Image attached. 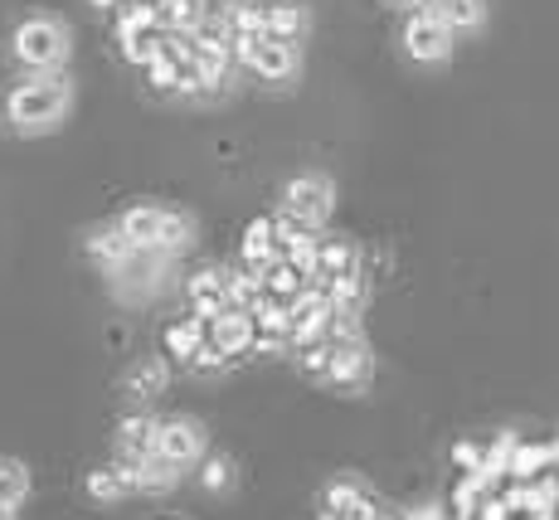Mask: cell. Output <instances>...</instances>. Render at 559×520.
<instances>
[{
  "instance_id": "obj_23",
  "label": "cell",
  "mask_w": 559,
  "mask_h": 520,
  "mask_svg": "<svg viewBox=\"0 0 559 520\" xmlns=\"http://www.w3.org/2000/svg\"><path fill=\"white\" fill-rule=\"evenodd\" d=\"M117 39H122V54H127V59L146 69V63H152L156 54H160V45H166V29H160V25H142V29H132V35H117Z\"/></svg>"
},
{
  "instance_id": "obj_15",
  "label": "cell",
  "mask_w": 559,
  "mask_h": 520,
  "mask_svg": "<svg viewBox=\"0 0 559 520\" xmlns=\"http://www.w3.org/2000/svg\"><path fill=\"white\" fill-rule=\"evenodd\" d=\"M204 321L200 317H180V321H170L166 331H160V351L170 355V361H180V365H190L195 361V351L204 345Z\"/></svg>"
},
{
  "instance_id": "obj_29",
  "label": "cell",
  "mask_w": 559,
  "mask_h": 520,
  "mask_svg": "<svg viewBox=\"0 0 559 520\" xmlns=\"http://www.w3.org/2000/svg\"><path fill=\"white\" fill-rule=\"evenodd\" d=\"M400 5H424V0H400Z\"/></svg>"
},
{
  "instance_id": "obj_6",
  "label": "cell",
  "mask_w": 559,
  "mask_h": 520,
  "mask_svg": "<svg viewBox=\"0 0 559 520\" xmlns=\"http://www.w3.org/2000/svg\"><path fill=\"white\" fill-rule=\"evenodd\" d=\"M331 204H336L331 180L326 176H302V180H293V186H287V204H283V210L297 214V220H307L311 229H321V224H326V214H331Z\"/></svg>"
},
{
  "instance_id": "obj_7",
  "label": "cell",
  "mask_w": 559,
  "mask_h": 520,
  "mask_svg": "<svg viewBox=\"0 0 559 520\" xmlns=\"http://www.w3.org/2000/svg\"><path fill=\"white\" fill-rule=\"evenodd\" d=\"M360 273V248L350 238H317V263H311V287H331L341 277Z\"/></svg>"
},
{
  "instance_id": "obj_12",
  "label": "cell",
  "mask_w": 559,
  "mask_h": 520,
  "mask_svg": "<svg viewBox=\"0 0 559 520\" xmlns=\"http://www.w3.org/2000/svg\"><path fill=\"white\" fill-rule=\"evenodd\" d=\"M156 424H160V418H152V414L122 418V428H117V462L156 458Z\"/></svg>"
},
{
  "instance_id": "obj_21",
  "label": "cell",
  "mask_w": 559,
  "mask_h": 520,
  "mask_svg": "<svg viewBox=\"0 0 559 520\" xmlns=\"http://www.w3.org/2000/svg\"><path fill=\"white\" fill-rule=\"evenodd\" d=\"M127 468H132V492H146V496H160L180 482V468H170V462H160V458L127 462Z\"/></svg>"
},
{
  "instance_id": "obj_18",
  "label": "cell",
  "mask_w": 559,
  "mask_h": 520,
  "mask_svg": "<svg viewBox=\"0 0 559 520\" xmlns=\"http://www.w3.org/2000/svg\"><path fill=\"white\" fill-rule=\"evenodd\" d=\"M88 496L93 501H103V506L132 496V468H127V462H107V468L88 472Z\"/></svg>"
},
{
  "instance_id": "obj_13",
  "label": "cell",
  "mask_w": 559,
  "mask_h": 520,
  "mask_svg": "<svg viewBox=\"0 0 559 520\" xmlns=\"http://www.w3.org/2000/svg\"><path fill=\"white\" fill-rule=\"evenodd\" d=\"M29 501V468L20 458H0V520H20Z\"/></svg>"
},
{
  "instance_id": "obj_2",
  "label": "cell",
  "mask_w": 559,
  "mask_h": 520,
  "mask_svg": "<svg viewBox=\"0 0 559 520\" xmlns=\"http://www.w3.org/2000/svg\"><path fill=\"white\" fill-rule=\"evenodd\" d=\"M117 229H122V238L136 248V253H186L190 238H195V224L186 220V214L176 210H160V204H132V210L117 220Z\"/></svg>"
},
{
  "instance_id": "obj_19",
  "label": "cell",
  "mask_w": 559,
  "mask_h": 520,
  "mask_svg": "<svg viewBox=\"0 0 559 520\" xmlns=\"http://www.w3.org/2000/svg\"><path fill=\"white\" fill-rule=\"evenodd\" d=\"M540 472H550V442H525V438H515L511 462H507V476H511V482H535Z\"/></svg>"
},
{
  "instance_id": "obj_20",
  "label": "cell",
  "mask_w": 559,
  "mask_h": 520,
  "mask_svg": "<svg viewBox=\"0 0 559 520\" xmlns=\"http://www.w3.org/2000/svg\"><path fill=\"white\" fill-rule=\"evenodd\" d=\"M88 253L98 258L103 268H112V273H122V268L136 258V248L127 244L122 229H117V224H112V229H93V234H88Z\"/></svg>"
},
{
  "instance_id": "obj_4",
  "label": "cell",
  "mask_w": 559,
  "mask_h": 520,
  "mask_svg": "<svg viewBox=\"0 0 559 520\" xmlns=\"http://www.w3.org/2000/svg\"><path fill=\"white\" fill-rule=\"evenodd\" d=\"M156 458L170 468H195L204 458V428L195 418H160L156 424Z\"/></svg>"
},
{
  "instance_id": "obj_11",
  "label": "cell",
  "mask_w": 559,
  "mask_h": 520,
  "mask_svg": "<svg viewBox=\"0 0 559 520\" xmlns=\"http://www.w3.org/2000/svg\"><path fill=\"white\" fill-rule=\"evenodd\" d=\"M404 45H408V54H414V59H443L448 49H453V35H448L443 25H433V20L424 15V10H414V15H408V25H404Z\"/></svg>"
},
{
  "instance_id": "obj_28",
  "label": "cell",
  "mask_w": 559,
  "mask_h": 520,
  "mask_svg": "<svg viewBox=\"0 0 559 520\" xmlns=\"http://www.w3.org/2000/svg\"><path fill=\"white\" fill-rule=\"evenodd\" d=\"M93 5H98V10H112V5H117V0H93Z\"/></svg>"
},
{
  "instance_id": "obj_8",
  "label": "cell",
  "mask_w": 559,
  "mask_h": 520,
  "mask_svg": "<svg viewBox=\"0 0 559 520\" xmlns=\"http://www.w3.org/2000/svg\"><path fill=\"white\" fill-rule=\"evenodd\" d=\"M186 297H190V317L200 321L224 317L229 311V268H200L186 283Z\"/></svg>"
},
{
  "instance_id": "obj_17",
  "label": "cell",
  "mask_w": 559,
  "mask_h": 520,
  "mask_svg": "<svg viewBox=\"0 0 559 520\" xmlns=\"http://www.w3.org/2000/svg\"><path fill=\"white\" fill-rule=\"evenodd\" d=\"M424 15L453 35V29H472V25H477V20H481V0H424Z\"/></svg>"
},
{
  "instance_id": "obj_10",
  "label": "cell",
  "mask_w": 559,
  "mask_h": 520,
  "mask_svg": "<svg viewBox=\"0 0 559 520\" xmlns=\"http://www.w3.org/2000/svg\"><path fill=\"white\" fill-rule=\"evenodd\" d=\"M204 331H210L204 341H210L224 361H239V355H249V345H253V327L243 311H224V317L204 321Z\"/></svg>"
},
{
  "instance_id": "obj_9",
  "label": "cell",
  "mask_w": 559,
  "mask_h": 520,
  "mask_svg": "<svg viewBox=\"0 0 559 520\" xmlns=\"http://www.w3.org/2000/svg\"><path fill=\"white\" fill-rule=\"evenodd\" d=\"M326 321H331V302L321 287H307L302 297L287 307V335H293V345L321 341V335H326Z\"/></svg>"
},
{
  "instance_id": "obj_24",
  "label": "cell",
  "mask_w": 559,
  "mask_h": 520,
  "mask_svg": "<svg viewBox=\"0 0 559 520\" xmlns=\"http://www.w3.org/2000/svg\"><path fill=\"white\" fill-rule=\"evenodd\" d=\"M481 496H487V482L477 472H457L453 496H448V516H472L481 506Z\"/></svg>"
},
{
  "instance_id": "obj_5",
  "label": "cell",
  "mask_w": 559,
  "mask_h": 520,
  "mask_svg": "<svg viewBox=\"0 0 559 520\" xmlns=\"http://www.w3.org/2000/svg\"><path fill=\"white\" fill-rule=\"evenodd\" d=\"M326 385L360 389L370 379V345L365 341H326Z\"/></svg>"
},
{
  "instance_id": "obj_14",
  "label": "cell",
  "mask_w": 559,
  "mask_h": 520,
  "mask_svg": "<svg viewBox=\"0 0 559 520\" xmlns=\"http://www.w3.org/2000/svg\"><path fill=\"white\" fill-rule=\"evenodd\" d=\"M263 35L293 49L297 39L307 35V10L297 5V0H267V25H263Z\"/></svg>"
},
{
  "instance_id": "obj_1",
  "label": "cell",
  "mask_w": 559,
  "mask_h": 520,
  "mask_svg": "<svg viewBox=\"0 0 559 520\" xmlns=\"http://www.w3.org/2000/svg\"><path fill=\"white\" fill-rule=\"evenodd\" d=\"M69 103H73L69 79H59V73H39V79H25L15 93L5 97V117L20 137H39V132H53V127L63 122Z\"/></svg>"
},
{
  "instance_id": "obj_16",
  "label": "cell",
  "mask_w": 559,
  "mask_h": 520,
  "mask_svg": "<svg viewBox=\"0 0 559 520\" xmlns=\"http://www.w3.org/2000/svg\"><path fill=\"white\" fill-rule=\"evenodd\" d=\"M166 379H170V365L156 361V355H146V361H136L132 370H127V385L122 389L136 399V404H146V399L166 394Z\"/></svg>"
},
{
  "instance_id": "obj_25",
  "label": "cell",
  "mask_w": 559,
  "mask_h": 520,
  "mask_svg": "<svg viewBox=\"0 0 559 520\" xmlns=\"http://www.w3.org/2000/svg\"><path fill=\"white\" fill-rule=\"evenodd\" d=\"M200 486L204 492H229L234 486V458H224V452H204L200 458Z\"/></svg>"
},
{
  "instance_id": "obj_22",
  "label": "cell",
  "mask_w": 559,
  "mask_h": 520,
  "mask_svg": "<svg viewBox=\"0 0 559 520\" xmlns=\"http://www.w3.org/2000/svg\"><path fill=\"white\" fill-rule=\"evenodd\" d=\"M273 220H253L249 229H243V263L239 268H249V273H263L267 263H273Z\"/></svg>"
},
{
  "instance_id": "obj_26",
  "label": "cell",
  "mask_w": 559,
  "mask_h": 520,
  "mask_svg": "<svg viewBox=\"0 0 559 520\" xmlns=\"http://www.w3.org/2000/svg\"><path fill=\"white\" fill-rule=\"evenodd\" d=\"M146 73H152V88H160V93H176V59H170L166 49H160L156 59L146 63Z\"/></svg>"
},
{
  "instance_id": "obj_3",
  "label": "cell",
  "mask_w": 559,
  "mask_h": 520,
  "mask_svg": "<svg viewBox=\"0 0 559 520\" xmlns=\"http://www.w3.org/2000/svg\"><path fill=\"white\" fill-rule=\"evenodd\" d=\"M69 25L63 20H53V15H29V20H20V29H15V59L25 63V69H35V73H53L59 63H69Z\"/></svg>"
},
{
  "instance_id": "obj_27",
  "label": "cell",
  "mask_w": 559,
  "mask_h": 520,
  "mask_svg": "<svg viewBox=\"0 0 559 520\" xmlns=\"http://www.w3.org/2000/svg\"><path fill=\"white\" fill-rule=\"evenodd\" d=\"M477 462H481V448H477V442H457V448H453V468H457V472H477Z\"/></svg>"
}]
</instances>
